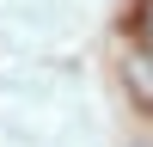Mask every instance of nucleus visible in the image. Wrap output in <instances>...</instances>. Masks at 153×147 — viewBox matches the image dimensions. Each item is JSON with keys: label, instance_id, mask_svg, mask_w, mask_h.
<instances>
[{"label": "nucleus", "instance_id": "1", "mask_svg": "<svg viewBox=\"0 0 153 147\" xmlns=\"http://www.w3.org/2000/svg\"><path fill=\"white\" fill-rule=\"evenodd\" d=\"M129 86L153 104V55H129Z\"/></svg>", "mask_w": 153, "mask_h": 147}, {"label": "nucleus", "instance_id": "2", "mask_svg": "<svg viewBox=\"0 0 153 147\" xmlns=\"http://www.w3.org/2000/svg\"><path fill=\"white\" fill-rule=\"evenodd\" d=\"M141 37H147V49H153V0H141Z\"/></svg>", "mask_w": 153, "mask_h": 147}]
</instances>
